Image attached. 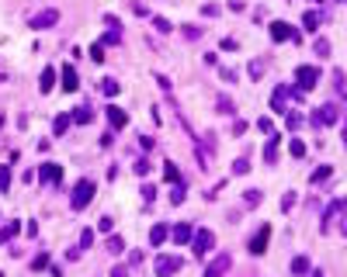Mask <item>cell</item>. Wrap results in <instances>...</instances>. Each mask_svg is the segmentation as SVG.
Wrapping results in <instances>:
<instances>
[{
  "label": "cell",
  "instance_id": "cell-1",
  "mask_svg": "<svg viewBox=\"0 0 347 277\" xmlns=\"http://www.w3.org/2000/svg\"><path fill=\"white\" fill-rule=\"evenodd\" d=\"M91 197H94V180H76L73 197H69V208H73V212L87 208V205H91Z\"/></svg>",
  "mask_w": 347,
  "mask_h": 277
},
{
  "label": "cell",
  "instance_id": "cell-2",
  "mask_svg": "<svg viewBox=\"0 0 347 277\" xmlns=\"http://www.w3.org/2000/svg\"><path fill=\"white\" fill-rule=\"evenodd\" d=\"M295 84H299V90H313L320 84V69L316 66H295Z\"/></svg>",
  "mask_w": 347,
  "mask_h": 277
},
{
  "label": "cell",
  "instance_id": "cell-3",
  "mask_svg": "<svg viewBox=\"0 0 347 277\" xmlns=\"http://www.w3.org/2000/svg\"><path fill=\"white\" fill-rule=\"evenodd\" d=\"M337 118H340L337 104H323V107H316V111H313V118H309V122H313V125L320 128V125H333Z\"/></svg>",
  "mask_w": 347,
  "mask_h": 277
},
{
  "label": "cell",
  "instance_id": "cell-4",
  "mask_svg": "<svg viewBox=\"0 0 347 277\" xmlns=\"http://www.w3.org/2000/svg\"><path fill=\"white\" fill-rule=\"evenodd\" d=\"M271 38H275V42H288V38H292V42H299V31H295L288 21H271Z\"/></svg>",
  "mask_w": 347,
  "mask_h": 277
},
{
  "label": "cell",
  "instance_id": "cell-5",
  "mask_svg": "<svg viewBox=\"0 0 347 277\" xmlns=\"http://www.w3.org/2000/svg\"><path fill=\"white\" fill-rule=\"evenodd\" d=\"M191 246H195V253H198V256H205V253L215 246V235H212L208 229H202V232H195V235H191Z\"/></svg>",
  "mask_w": 347,
  "mask_h": 277
},
{
  "label": "cell",
  "instance_id": "cell-6",
  "mask_svg": "<svg viewBox=\"0 0 347 277\" xmlns=\"http://www.w3.org/2000/svg\"><path fill=\"white\" fill-rule=\"evenodd\" d=\"M229 267H233V256H229V253H219V256L205 267V277H226Z\"/></svg>",
  "mask_w": 347,
  "mask_h": 277
},
{
  "label": "cell",
  "instance_id": "cell-7",
  "mask_svg": "<svg viewBox=\"0 0 347 277\" xmlns=\"http://www.w3.org/2000/svg\"><path fill=\"white\" fill-rule=\"evenodd\" d=\"M56 21H59V11H56V7H46V11H38V14L31 18V28L42 31V28H52Z\"/></svg>",
  "mask_w": 347,
  "mask_h": 277
},
{
  "label": "cell",
  "instance_id": "cell-8",
  "mask_svg": "<svg viewBox=\"0 0 347 277\" xmlns=\"http://www.w3.org/2000/svg\"><path fill=\"white\" fill-rule=\"evenodd\" d=\"M267 239H271V225H260V229L254 232V239H250V253L260 256V253L267 250Z\"/></svg>",
  "mask_w": 347,
  "mask_h": 277
},
{
  "label": "cell",
  "instance_id": "cell-9",
  "mask_svg": "<svg viewBox=\"0 0 347 277\" xmlns=\"http://www.w3.org/2000/svg\"><path fill=\"white\" fill-rule=\"evenodd\" d=\"M184 263H181V256H157V277H170V274H177Z\"/></svg>",
  "mask_w": 347,
  "mask_h": 277
},
{
  "label": "cell",
  "instance_id": "cell-10",
  "mask_svg": "<svg viewBox=\"0 0 347 277\" xmlns=\"http://www.w3.org/2000/svg\"><path fill=\"white\" fill-rule=\"evenodd\" d=\"M59 177H63L59 163H42V170H38V180L42 184H59Z\"/></svg>",
  "mask_w": 347,
  "mask_h": 277
},
{
  "label": "cell",
  "instance_id": "cell-11",
  "mask_svg": "<svg viewBox=\"0 0 347 277\" xmlns=\"http://www.w3.org/2000/svg\"><path fill=\"white\" fill-rule=\"evenodd\" d=\"M104 114H108L111 128H125V125H129V114H125L122 107H115V104H108V107H104Z\"/></svg>",
  "mask_w": 347,
  "mask_h": 277
},
{
  "label": "cell",
  "instance_id": "cell-12",
  "mask_svg": "<svg viewBox=\"0 0 347 277\" xmlns=\"http://www.w3.org/2000/svg\"><path fill=\"white\" fill-rule=\"evenodd\" d=\"M76 87H80V76H76V69L66 63V66H63V90H66V94H73Z\"/></svg>",
  "mask_w": 347,
  "mask_h": 277
},
{
  "label": "cell",
  "instance_id": "cell-13",
  "mask_svg": "<svg viewBox=\"0 0 347 277\" xmlns=\"http://www.w3.org/2000/svg\"><path fill=\"white\" fill-rule=\"evenodd\" d=\"M191 235H195V229H191L187 222H181V225L174 229V243H177V246H184V243H191Z\"/></svg>",
  "mask_w": 347,
  "mask_h": 277
},
{
  "label": "cell",
  "instance_id": "cell-14",
  "mask_svg": "<svg viewBox=\"0 0 347 277\" xmlns=\"http://www.w3.org/2000/svg\"><path fill=\"white\" fill-rule=\"evenodd\" d=\"M52 84H56V69H52V66H46V69H42V76H38V87H42V94H49V90H52Z\"/></svg>",
  "mask_w": 347,
  "mask_h": 277
},
{
  "label": "cell",
  "instance_id": "cell-15",
  "mask_svg": "<svg viewBox=\"0 0 347 277\" xmlns=\"http://www.w3.org/2000/svg\"><path fill=\"white\" fill-rule=\"evenodd\" d=\"M101 94H108V97H118V94H122V84L115 80V76H104V80H101Z\"/></svg>",
  "mask_w": 347,
  "mask_h": 277
},
{
  "label": "cell",
  "instance_id": "cell-16",
  "mask_svg": "<svg viewBox=\"0 0 347 277\" xmlns=\"http://www.w3.org/2000/svg\"><path fill=\"white\" fill-rule=\"evenodd\" d=\"M104 250H108L111 256H118V253H125V239H122V235H108V243H104Z\"/></svg>",
  "mask_w": 347,
  "mask_h": 277
},
{
  "label": "cell",
  "instance_id": "cell-17",
  "mask_svg": "<svg viewBox=\"0 0 347 277\" xmlns=\"http://www.w3.org/2000/svg\"><path fill=\"white\" fill-rule=\"evenodd\" d=\"M275 160H278V135H271L264 146V163H275Z\"/></svg>",
  "mask_w": 347,
  "mask_h": 277
},
{
  "label": "cell",
  "instance_id": "cell-18",
  "mask_svg": "<svg viewBox=\"0 0 347 277\" xmlns=\"http://www.w3.org/2000/svg\"><path fill=\"white\" fill-rule=\"evenodd\" d=\"M285 97H288V87H278L275 97H271V107H275V111H285Z\"/></svg>",
  "mask_w": 347,
  "mask_h": 277
},
{
  "label": "cell",
  "instance_id": "cell-19",
  "mask_svg": "<svg viewBox=\"0 0 347 277\" xmlns=\"http://www.w3.org/2000/svg\"><path fill=\"white\" fill-rule=\"evenodd\" d=\"M340 208H344V201H333V205H330V208H326V215H323V225H320V229H323V232H326V229H330V222H333V215H337V212H340Z\"/></svg>",
  "mask_w": 347,
  "mask_h": 277
},
{
  "label": "cell",
  "instance_id": "cell-20",
  "mask_svg": "<svg viewBox=\"0 0 347 277\" xmlns=\"http://www.w3.org/2000/svg\"><path fill=\"white\" fill-rule=\"evenodd\" d=\"M163 239H167V225H153V232H149V243H153V246H160Z\"/></svg>",
  "mask_w": 347,
  "mask_h": 277
},
{
  "label": "cell",
  "instance_id": "cell-21",
  "mask_svg": "<svg viewBox=\"0 0 347 277\" xmlns=\"http://www.w3.org/2000/svg\"><path fill=\"white\" fill-rule=\"evenodd\" d=\"M73 122H80V125H87V122H94V111L84 104V107H76V114H73Z\"/></svg>",
  "mask_w": 347,
  "mask_h": 277
},
{
  "label": "cell",
  "instance_id": "cell-22",
  "mask_svg": "<svg viewBox=\"0 0 347 277\" xmlns=\"http://www.w3.org/2000/svg\"><path fill=\"white\" fill-rule=\"evenodd\" d=\"M21 232V225L18 222H11V225H4V229H0V243H7V239H14V235Z\"/></svg>",
  "mask_w": 347,
  "mask_h": 277
},
{
  "label": "cell",
  "instance_id": "cell-23",
  "mask_svg": "<svg viewBox=\"0 0 347 277\" xmlns=\"http://www.w3.org/2000/svg\"><path fill=\"white\" fill-rule=\"evenodd\" d=\"M320 21H323V18H320L316 11H309V14H305V18H302V24H305V28H309V31H320Z\"/></svg>",
  "mask_w": 347,
  "mask_h": 277
},
{
  "label": "cell",
  "instance_id": "cell-24",
  "mask_svg": "<svg viewBox=\"0 0 347 277\" xmlns=\"http://www.w3.org/2000/svg\"><path fill=\"white\" fill-rule=\"evenodd\" d=\"M11 191V167H0V194Z\"/></svg>",
  "mask_w": 347,
  "mask_h": 277
},
{
  "label": "cell",
  "instance_id": "cell-25",
  "mask_svg": "<svg viewBox=\"0 0 347 277\" xmlns=\"http://www.w3.org/2000/svg\"><path fill=\"white\" fill-rule=\"evenodd\" d=\"M69 125H73V114H59V118H56V135H63Z\"/></svg>",
  "mask_w": 347,
  "mask_h": 277
},
{
  "label": "cell",
  "instance_id": "cell-26",
  "mask_svg": "<svg viewBox=\"0 0 347 277\" xmlns=\"http://www.w3.org/2000/svg\"><path fill=\"white\" fill-rule=\"evenodd\" d=\"M292 274H309V260H305V256H295V260H292Z\"/></svg>",
  "mask_w": 347,
  "mask_h": 277
},
{
  "label": "cell",
  "instance_id": "cell-27",
  "mask_svg": "<svg viewBox=\"0 0 347 277\" xmlns=\"http://www.w3.org/2000/svg\"><path fill=\"white\" fill-rule=\"evenodd\" d=\"M243 201H247V208H254V205H260V191H243Z\"/></svg>",
  "mask_w": 347,
  "mask_h": 277
},
{
  "label": "cell",
  "instance_id": "cell-28",
  "mask_svg": "<svg viewBox=\"0 0 347 277\" xmlns=\"http://www.w3.org/2000/svg\"><path fill=\"white\" fill-rule=\"evenodd\" d=\"M94 246V229H84L80 232V250H91Z\"/></svg>",
  "mask_w": 347,
  "mask_h": 277
},
{
  "label": "cell",
  "instance_id": "cell-29",
  "mask_svg": "<svg viewBox=\"0 0 347 277\" xmlns=\"http://www.w3.org/2000/svg\"><path fill=\"white\" fill-rule=\"evenodd\" d=\"M163 167H167V170H163V173H167V180H170V184H181V170H177L174 163H163Z\"/></svg>",
  "mask_w": 347,
  "mask_h": 277
},
{
  "label": "cell",
  "instance_id": "cell-30",
  "mask_svg": "<svg viewBox=\"0 0 347 277\" xmlns=\"http://www.w3.org/2000/svg\"><path fill=\"white\" fill-rule=\"evenodd\" d=\"M250 76H254V80H260V76H264V59H254V63H250Z\"/></svg>",
  "mask_w": 347,
  "mask_h": 277
},
{
  "label": "cell",
  "instance_id": "cell-31",
  "mask_svg": "<svg viewBox=\"0 0 347 277\" xmlns=\"http://www.w3.org/2000/svg\"><path fill=\"white\" fill-rule=\"evenodd\" d=\"M91 59H94V63H104V45H101V42L91 45Z\"/></svg>",
  "mask_w": 347,
  "mask_h": 277
},
{
  "label": "cell",
  "instance_id": "cell-32",
  "mask_svg": "<svg viewBox=\"0 0 347 277\" xmlns=\"http://www.w3.org/2000/svg\"><path fill=\"white\" fill-rule=\"evenodd\" d=\"M181 31H184V38H202V28L198 24H184Z\"/></svg>",
  "mask_w": 347,
  "mask_h": 277
},
{
  "label": "cell",
  "instance_id": "cell-33",
  "mask_svg": "<svg viewBox=\"0 0 347 277\" xmlns=\"http://www.w3.org/2000/svg\"><path fill=\"white\" fill-rule=\"evenodd\" d=\"M170 201H174V205H181V201H184V180H181V184H174V194H170Z\"/></svg>",
  "mask_w": 347,
  "mask_h": 277
},
{
  "label": "cell",
  "instance_id": "cell-34",
  "mask_svg": "<svg viewBox=\"0 0 347 277\" xmlns=\"http://www.w3.org/2000/svg\"><path fill=\"white\" fill-rule=\"evenodd\" d=\"M313 49H316V56H326V52H330V42H326V38H316Z\"/></svg>",
  "mask_w": 347,
  "mask_h": 277
},
{
  "label": "cell",
  "instance_id": "cell-35",
  "mask_svg": "<svg viewBox=\"0 0 347 277\" xmlns=\"http://www.w3.org/2000/svg\"><path fill=\"white\" fill-rule=\"evenodd\" d=\"M153 28L167 35V31H170V21H167V18H153Z\"/></svg>",
  "mask_w": 347,
  "mask_h": 277
},
{
  "label": "cell",
  "instance_id": "cell-36",
  "mask_svg": "<svg viewBox=\"0 0 347 277\" xmlns=\"http://www.w3.org/2000/svg\"><path fill=\"white\" fill-rule=\"evenodd\" d=\"M333 87L337 94H344V69H333Z\"/></svg>",
  "mask_w": 347,
  "mask_h": 277
},
{
  "label": "cell",
  "instance_id": "cell-37",
  "mask_svg": "<svg viewBox=\"0 0 347 277\" xmlns=\"http://www.w3.org/2000/svg\"><path fill=\"white\" fill-rule=\"evenodd\" d=\"M257 128H260L264 135H271V132H275V125H271V118H260V122H257Z\"/></svg>",
  "mask_w": 347,
  "mask_h": 277
},
{
  "label": "cell",
  "instance_id": "cell-38",
  "mask_svg": "<svg viewBox=\"0 0 347 277\" xmlns=\"http://www.w3.org/2000/svg\"><path fill=\"white\" fill-rule=\"evenodd\" d=\"M326 177H330V167H320V170H316V173H313V184H323V180H326Z\"/></svg>",
  "mask_w": 347,
  "mask_h": 277
},
{
  "label": "cell",
  "instance_id": "cell-39",
  "mask_svg": "<svg viewBox=\"0 0 347 277\" xmlns=\"http://www.w3.org/2000/svg\"><path fill=\"white\" fill-rule=\"evenodd\" d=\"M97 229H101V232H111V229H115V218H111V215H104V218L97 222Z\"/></svg>",
  "mask_w": 347,
  "mask_h": 277
},
{
  "label": "cell",
  "instance_id": "cell-40",
  "mask_svg": "<svg viewBox=\"0 0 347 277\" xmlns=\"http://www.w3.org/2000/svg\"><path fill=\"white\" fill-rule=\"evenodd\" d=\"M153 197H157V187H153V184H142V201H153Z\"/></svg>",
  "mask_w": 347,
  "mask_h": 277
},
{
  "label": "cell",
  "instance_id": "cell-41",
  "mask_svg": "<svg viewBox=\"0 0 347 277\" xmlns=\"http://www.w3.org/2000/svg\"><path fill=\"white\" fill-rule=\"evenodd\" d=\"M219 111H222V114H233V101H229V97H219Z\"/></svg>",
  "mask_w": 347,
  "mask_h": 277
},
{
  "label": "cell",
  "instance_id": "cell-42",
  "mask_svg": "<svg viewBox=\"0 0 347 277\" xmlns=\"http://www.w3.org/2000/svg\"><path fill=\"white\" fill-rule=\"evenodd\" d=\"M104 42H108V45H118V42H122V31H108Z\"/></svg>",
  "mask_w": 347,
  "mask_h": 277
},
{
  "label": "cell",
  "instance_id": "cell-43",
  "mask_svg": "<svg viewBox=\"0 0 347 277\" xmlns=\"http://www.w3.org/2000/svg\"><path fill=\"white\" fill-rule=\"evenodd\" d=\"M132 170H136V173H139V177H146V173H149V160H139V163H136V167H132Z\"/></svg>",
  "mask_w": 347,
  "mask_h": 277
},
{
  "label": "cell",
  "instance_id": "cell-44",
  "mask_svg": "<svg viewBox=\"0 0 347 277\" xmlns=\"http://www.w3.org/2000/svg\"><path fill=\"white\" fill-rule=\"evenodd\" d=\"M31 267H35V270H42V267H49V256H46V253H42V256H35V260H31Z\"/></svg>",
  "mask_w": 347,
  "mask_h": 277
},
{
  "label": "cell",
  "instance_id": "cell-45",
  "mask_svg": "<svg viewBox=\"0 0 347 277\" xmlns=\"http://www.w3.org/2000/svg\"><path fill=\"white\" fill-rule=\"evenodd\" d=\"M288 149H292V156H302V152H305V146H302L299 139H292V146H288Z\"/></svg>",
  "mask_w": 347,
  "mask_h": 277
},
{
  "label": "cell",
  "instance_id": "cell-46",
  "mask_svg": "<svg viewBox=\"0 0 347 277\" xmlns=\"http://www.w3.org/2000/svg\"><path fill=\"white\" fill-rule=\"evenodd\" d=\"M222 80H226V84H233V80H236V69H229V66H226V69H222Z\"/></svg>",
  "mask_w": 347,
  "mask_h": 277
},
{
  "label": "cell",
  "instance_id": "cell-47",
  "mask_svg": "<svg viewBox=\"0 0 347 277\" xmlns=\"http://www.w3.org/2000/svg\"><path fill=\"white\" fill-rule=\"evenodd\" d=\"M247 132V122H240V118H236V122H233V135H243Z\"/></svg>",
  "mask_w": 347,
  "mask_h": 277
},
{
  "label": "cell",
  "instance_id": "cell-48",
  "mask_svg": "<svg viewBox=\"0 0 347 277\" xmlns=\"http://www.w3.org/2000/svg\"><path fill=\"white\" fill-rule=\"evenodd\" d=\"M233 170H236V173H247L250 167H247V160H236V163H233Z\"/></svg>",
  "mask_w": 347,
  "mask_h": 277
},
{
  "label": "cell",
  "instance_id": "cell-49",
  "mask_svg": "<svg viewBox=\"0 0 347 277\" xmlns=\"http://www.w3.org/2000/svg\"><path fill=\"white\" fill-rule=\"evenodd\" d=\"M111 277H129V270H125V267H115V270H111Z\"/></svg>",
  "mask_w": 347,
  "mask_h": 277
},
{
  "label": "cell",
  "instance_id": "cell-50",
  "mask_svg": "<svg viewBox=\"0 0 347 277\" xmlns=\"http://www.w3.org/2000/svg\"><path fill=\"white\" fill-rule=\"evenodd\" d=\"M313 277H323V274H313Z\"/></svg>",
  "mask_w": 347,
  "mask_h": 277
}]
</instances>
